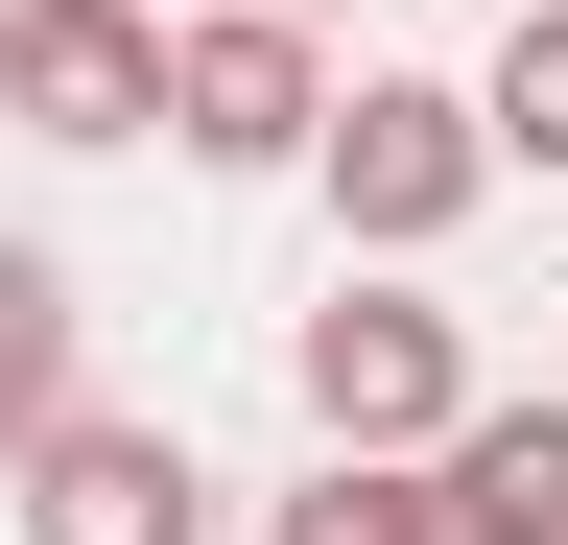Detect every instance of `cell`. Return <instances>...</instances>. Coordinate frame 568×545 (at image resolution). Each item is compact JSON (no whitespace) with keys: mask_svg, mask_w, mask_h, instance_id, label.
Here are the masks:
<instances>
[{"mask_svg":"<svg viewBox=\"0 0 568 545\" xmlns=\"http://www.w3.org/2000/svg\"><path fill=\"white\" fill-rule=\"evenodd\" d=\"M308 190L355 214V261H450V238H474V190H497V143H474V95H450V72H355V95L308 119Z\"/></svg>","mask_w":568,"mask_h":545,"instance_id":"6da1fadb","label":"cell"},{"mask_svg":"<svg viewBox=\"0 0 568 545\" xmlns=\"http://www.w3.org/2000/svg\"><path fill=\"white\" fill-rule=\"evenodd\" d=\"M332 119V24H284V0H190L166 24V143L190 166H308Z\"/></svg>","mask_w":568,"mask_h":545,"instance_id":"7a4b0ae2","label":"cell"},{"mask_svg":"<svg viewBox=\"0 0 568 545\" xmlns=\"http://www.w3.org/2000/svg\"><path fill=\"white\" fill-rule=\"evenodd\" d=\"M284 380H308V427H332V451H426V427L474 403V332L426 309V285H332Z\"/></svg>","mask_w":568,"mask_h":545,"instance_id":"3957f363","label":"cell"},{"mask_svg":"<svg viewBox=\"0 0 568 545\" xmlns=\"http://www.w3.org/2000/svg\"><path fill=\"white\" fill-rule=\"evenodd\" d=\"M0 474H24V545H213L190 427H119V403H48Z\"/></svg>","mask_w":568,"mask_h":545,"instance_id":"277c9868","label":"cell"},{"mask_svg":"<svg viewBox=\"0 0 568 545\" xmlns=\"http://www.w3.org/2000/svg\"><path fill=\"white\" fill-rule=\"evenodd\" d=\"M0 119L24 143H166V24L142 0H0Z\"/></svg>","mask_w":568,"mask_h":545,"instance_id":"5b68a950","label":"cell"},{"mask_svg":"<svg viewBox=\"0 0 568 545\" xmlns=\"http://www.w3.org/2000/svg\"><path fill=\"white\" fill-rule=\"evenodd\" d=\"M403 474H426V545H568V403H450Z\"/></svg>","mask_w":568,"mask_h":545,"instance_id":"8992f818","label":"cell"},{"mask_svg":"<svg viewBox=\"0 0 568 545\" xmlns=\"http://www.w3.org/2000/svg\"><path fill=\"white\" fill-rule=\"evenodd\" d=\"M48 403H71V261H48V238H0V451H24Z\"/></svg>","mask_w":568,"mask_h":545,"instance_id":"52a82bcc","label":"cell"},{"mask_svg":"<svg viewBox=\"0 0 568 545\" xmlns=\"http://www.w3.org/2000/svg\"><path fill=\"white\" fill-rule=\"evenodd\" d=\"M474 143H497V166H568V0H521V24H497V72H474Z\"/></svg>","mask_w":568,"mask_h":545,"instance_id":"ba28073f","label":"cell"},{"mask_svg":"<svg viewBox=\"0 0 568 545\" xmlns=\"http://www.w3.org/2000/svg\"><path fill=\"white\" fill-rule=\"evenodd\" d=\"M284 545H426V474L403 451H332L308 498H284Z\"/></svg>","mask_w":568,"mask_h":545,"instance_id":"9c48e42d","label":"cell"},{"mask_svg":"<svg viewBox=\"0 0 568 545\" xmlns=\"http://www.w3.org/2000/svg\"><path fill=\"white\" fill-rule=\"evenodd\" d=\"M284 24H355V0H284Z\"/></svg>","mask_w":568,"mask_h":545,"instance_id":"30bf717a","label":"cell"},{"mask_svg":"<svg viewBox=\"0 0 568 545\" xmlns=\"http://www.w3.org/2000/svg\"><path fill=\"white\" fill-rule=\"evenodd\" d=\"M142 24H190V0H142Z\"/></svg>","mask_w":568,"mask_h":545,"instance_id":"8fae6325","label":"cell"}]
</instances>
